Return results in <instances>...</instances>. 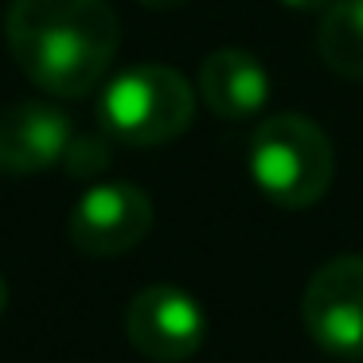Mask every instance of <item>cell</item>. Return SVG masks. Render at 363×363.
Segmentation results:
<instances>
[{
    "label": "cell",
    "instance_id": "8fae6325",
    "mask_svg": "<svg viewBox=\"0 0 363 363\" xmlns=\"http://www.w3.org/2000/svg\"><path fill=\"white\" fill-rule=\"evenodd\" d=\"M289 12H324L332 4V0H281Z\"/></svg>",
    "mask_w": 363,
    "mask_h": 363
},
{
    "label": "cell",
    "instance_id": "3957f363",
    "mask_svg": "<svg viewBox=\"0 0 363 363\" xmlns=\"http://www.w3.org/2000/svg\"><path fill=\"white\" fill-rule=\"evenodd\" d=\"M196 118V90L164 63H137L118 71L98 94V125L121 145L152 149L188 133Z\"/></svg>",
    "mask_w": 363,
    "mask_h": 363
},
{
    "label": "cell",
    "instance_id": "30bf717a",
    "mask_svg": "<svg viewBox=\"0 0 363 363\" xmlns=\"http://www.w3.org/2000/svg\"><path fill=\"white\" fill-rule=\"evenodd\" d=\"M110 164V133H74L71 149L63 157V168L71 176H98Z\"/></svg>",
    "mask_w": 363,
    "mask_h": 363
},
{
    "label": "cell",
    "instance_id": "277c9868",
    "mask_svg": "<svg viewBox=\"0 0 363 363\" xmlns=\"http://www.w3.org/2000/svg\"><path fill=\"white\" fill-rule=\"evenodd\" d=\"M305 332L336 359H363V254L328 258L305 285Z\"/></svg>",
    "mask_w": 363,
    "mask_h": 363
},
{
    "label": "cell",
    "instance_id": "7a4b0ae2",
    "mask_svg": "<svg viewBox=\"0 0 363 363\" xmlns=\"http://www.w3.org/2000/svg\"><path fill=\"white\" fill-rule=\"evenodd\" d=\"M250 180L285 211L313 207L336 176V152L324 129L301 113H274L250 133Z\"/></svg>",
    "mask_w": 363,
    "mask_h": 363
},
{
    "label": "cell",
    "instance_id": "5b68a950",
    "mask_svg": "<svg viewBox=\"0 0 363 363\" xmlns=\"http://www.w3.org/2000/svg\"><path fill=\"white\" fill-rule=\"evenodd\" d=\"M129 344L152 363H184L207 340V313L180 285H149L125 308Z\"/></svg>",
    "mask_w": 363,
    "mask_h": 363
},
{
    "label": "cell",
    "instance_id": "6da1fadb",
    "mask_svg": "<svg viewBox=\"0 0 363 363\" xmlns=\"http://www.w3.org/2000/svg\"><path fill=\"white\" fill-rule=\"evenodd\" d=\"M118 35V12L106 0H12L4 16L16 67L51 98H82L102 86Z\"/></svg>",
    "mask_w": 363,
    "mask_h": 363
},
{
    "label": "cell",
    "instance_id": "7c38bea8",
    "mask_svg": "<svg viewBox=\"0 0 363 363\" xmlns=\"http://www.w3.org/2000/svg\"><path fill=\"white\" fill-rule=\"evenodd\" d=\"M145 9H157V12H168V9H180V4H188V0H141Z\"/></svg>",
    "mask_w": 363,
    "mask_h": 363
},
{
    "label": "cell",
    "instance_id": "52a82bcc",
    "mask_svg": "<svg viewBox=\"0 0 363 363\" xmlns=\"http://www.w3.org/2000/svg\"><path fill=\"white\" fill-rule=\"evenodd\" d=\"M74 141V125L51 102H12L0 110V172L35 176L63 164Z\"/></svg>",
    "mask_w": 363,
    "mask_h": 363
},
{
    "label": "cell",
    "instance_id": "ba28073f",
    "mask_svg": "<svg viewBox=\"0 0 363 363\" xmlns=\"http://www.w3.org/2000/svg\"><path fill=\"white\" fill-rule=\"evenodd\" d=\"M199 98L227 121L254 118L269 102V74L250 51L219 48L199 67Z\"/></svg>",
    "mask_w": 363,
    "mask_h": 363
},
{
    "label": "cell",
    "instance_id": "4fadbf2b",
    "mask_svg": "<svg viewBox=\"0 0 363 363\" xmlns=\"http://www.w3.org/2000/svg\"><path fill=\"white\" fill-rule=\"evenodd\" d=\"M4 305H9V285H4V277H0V313H4Z\"/></svg>",
    "mask_w": 363,
    "mask_h": 363
},
{
    "label": "cell",
    "instance_id": "9c48e42d",
    "mask_svg": "<svg viewBox=\"0 0 363 363\" xmlns=\"http://www.w3.org/2000/svg\"><path fill=\"white\" fill-rule=\"evenodd\" d=\"M316 48L332 74L340 79H363V0H332L320 12Z\"/></svg>",
    "mask_w": 363,
    "mask_h": 363
},
{
    "label": "cell",
    "instance_id": "8992f818",
    "mask_svg": "<svg viewBox=\"0 0 363 363\" xmlns=\"http://www.w3.org/2000/svg\"><path fill=\"white\" fill-rule=\"evenodd\" d=\"M152 230V199L137 184L110 180L82 191L71 211V242L90 258L129 254Z\"/></svg>",
    "mask_w": 363,
    "mask_h": 363
}]
</instances>
